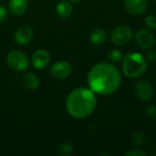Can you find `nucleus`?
<instances>
[{
  "mask_svg": "<svg viewBox=\"0 0 156 156\" xmlns=\"http://www.w3.org/2000/svg\"><path fill=\"white\" fill-rule=\"evenodd\" d=\"M6 62L11 69L16 71H25L28 67V58L19 50H12L7 54Z\"/></svg>",
  "mask_w": 156,
  "mask_h": 156,
  "instance_id": "4",
  "label": "nucleus"
},
{
  "mask_svg": "<svg viewBox=\"0 0 156 156\" xmlns=\"http://www.w3.org/2000/svg\"><path fill=\"white\" fill-rule=\"evenodd\" d=\"M133 35V34L131 27L125 25H121L112 30L111 40L116 46H124L132 40Z\"/></svg>",
  "mask_w": 156,
  "mask_h": 156,
  "instance_id": "5",
  "label": "nucleus"
},
{
  "mask_svg": "<svg viewBox=\"0 0 156 156\" xmlns=\"http://www.w3.org/2000/svg\"><path fill=\"white\" fill-rule=\"evenodd\" d=\"M69 2L71 4H73V5H77V4H79L80 2V0H69Z\"/></svg>",
  "mask_w": 156,
  "mask_h": 156,
  "instance_id": "24",
  "label": "nucleus"
},
{
  "mask_svg": "<svg viewBox=\"0 0 156 156\" xmlns=\"http://www.w3.org/2000/svg\"><path fill=\"white\" fill-rule=\"evenodd\" d=\"M27 7V0H9L8 8L14 16H22L26 12Z\"/></svg>",
  "mask_w": 156,
  "mask_h": 156,
  "instance_id": "12",
  "label": "nucleus"
},
{
  "mask_svg": "<svg viewBox=\"0 0 156 156\" xmlns=\"http://www.w3.org/2000/svg\"><path fill=\"white\" fill-rule=\"evenodd\" d=\"M97 98L95 92L90 88H77L66 99V110L75 119H85L95 110Z\"/></svg>",
  "mask_w": 156,
  "mask_h": 156,
  "instance_id": "2",
  "label": "nucleus"
},
{
  "mask_svg": "<svg viewBox=\"0 0 156 156\" xmlns=\"http://www.w3.org/2000/svg\"><path fill=\"white\" fill-rule=\"evenodd\" d=\"M106 37H107V36H106L105 31L103 29L97 28L91 32V34L90 36V40L93 46L100 47L106 41Z\"/></svg>",
  "mask_w": 156,
  "mask_h": 156,
  "instance_id": "15",
  "label": "nucleus"
},
{
  "mask_svg": "<svg viewBox=\"0 0 156 156\" xmlns=\"http://www.w3.org/2000/svg\"><path fill=\"white\" fill-rule=\"evenodd\" d=\"M71 73L72 66L65 60H60L54 63L50 69V75L56 80L67 79Z\"/></svg>",
  "mask_w": 156,
  "mask_h": 156,
  "instance_id": "6",
  "label": "nucleus"
},
{
  "mask_svg": "<svg viewBox=\"0 0 156 156\" xmlns=\"http://www.w3.org/2000/svg\"><path fill=\"white\" fill-rule=\"evenodd\" d=\"M135 39L138 46L143 49H149L154 44V37L153 34L146 29H139L135 34Z\"/></svg>",
  "mask_w": 156,
  "mask_h": 156,
  "instance_id": "7",
  "label": "nucleus"
},
{
  "mask_svg": "<svg viewBox=\"0 0 156 156\" xmlns=\"http://www.w3.org/2000/svg\"><path fill=\"white\" fill-rule=\"evenodd\" d=\"M135 93L139 100L143 101H147L151 100L153 96V88L148 80H142L137 82L135 86Z\"/></svg>",
  "mask_w": 156,
  "mask_h": 156,
  "instance_id": "9",
  "label": "nucleus"
},
{
  "mask_svg": "<svg viewBox=\"0 0 156 156\" xmlns=\"http://www.w3.org/2000/svg\"><path fill=\"white\" fill-rule=\"evenodd\" d=\"M87 81L90 89L95 93L110 95L120 88L122 77L115 66L111 63L101 62L90 69Z\"/></svg>",
  "mask_w": 156,
  "mask_h": 156,
  "instance_id": "1",
  "label": "nucleus"
},
{
  "mask_svg": "<svg viewBox=\"0 0 156 156\" xmlns=\"http://www.w3.org/2000/svg\"><path fill=\"white\" fill-rule=\"evenodd\" d=\"M56 13L61 18H68L73 13V6L70 2L61 1L56 5Z\"/></svg>",
  "mask_w": 156,
  "mask_h": 156,
  "instance_id": "13",
  "label": "nucleus"
},
{
  "mask_svg": "<svg viewBox=\"0 0 156 156\" xmlns=\"http://www.w3.org/2000/svg\"><path fill=\"white\" fill-rule=\"evenodd\" d=\"M147 59L151 62H154L155 61L156 59V54L154 51H149L147 53Z\"/></svg>",
  "mask_w": 156,
  "mask_h": 156,
  "instance_id": "23",
  "label": "nucleus"
},
{
  "mask_svg": "<svg viewBox=\"0 0 156 156\" xmlns=\"http://www.w3.org/2000/svg\"><path fill=\"white\" fill-rule=\"evenodd\" d=\"M22 82L27 89L33 90H36L38 88V86L40 84V80L36 74L29 72L23 76Z\"/></svg>",
  "mask_w": 156,
  "mask_h": 156,
  "instance_id": "14",
  "label": "nucleus"
},
{
  "mask_svg": "<svg viewBox=\"0 0 156 156\" xmlns=\"http://www.w3.org/2000/svg\"><path fill=\"white\" fill-rule=\"evenodd\" d=\"M125 8L132 15H142L148 6L147 0H125Z\"/></svg>",
  "mask_w": 156,
  "mask_h": 156,
  "instance_id": "10",
  "label": "nucleus"
},
{
  "mask_svg": "<svg viewBox=\"0 0 156 156\" xmlns=\"http://www.w3.org/2000/svg\"><path fill=\"white\" fill-rule=\"evenodd\" d=\"M33 34L34 32L30 26H21L16 30L14 34V39L19 45H27L31 41Z\"/></svg>",
  "mask_w": 156,
  "mask_h": 156,
  "instance_id": "8",
  "label": "nucleus"
},
{
  "mask_svg": "<svg viewBox=\"0 0 156 156\" xmlns=\"http://www.w3.org/2000/svg\"><path fill=\"white\" fill-rule=\"evenodd\" d=\"M50 60V56L47 50L44 49H38L35 51L32 55V62L33 66L37 69H44Z\"/></svg>",
  "mask_w": 156,
  "mask_h": 156,
  "instance_id": "11",
  "label": "nucleus"
},
{
  "mask_svg": "<svg viewBox=\"0 0 156 156\" xmlns=\"http://www.w3.org/2000/svg\"><path fill=\"white\" fill-rule=\"evenodd\" d=\"M132 141L133 143L137 145V146H142L145 144L146 142V137L145 135L143 133H140V132H136L133 134V137H132Z\"/></svg>",
  "mask_w": 156,
  "mask_h": 156,
  "instance_id": "18",
  "label": "nucleus"
},
{
  "mask_svg": "<svg viewBox=\"0 0 156 156\" xmlns=\"http://www.w3.org/2000/svg\"><path fill=\"white\" fill-rule=\"evenodd\" d=\"M147 154L141 150H132L125 154V156H146Z\"/></svg>",
  "mask_w": 156,
  "mask_h": 156,
  "instance_id": "22",
  "label": "nucleus"
},
{
  "mask_svg": "<svg viewBox=\"0 0 156 156\" xmlns=\"http://www.w3.org/2000/svg\"><path fill=\"white\" fill-rule=\"evenodd\" d=\"M145 25L147 27L151 29H155L156 28V16L154 15H150L146 16L145 18Z\"/></svg>",
  "mask_w": 156,
  "mask_h": 156,
  "instance_id": "19",
  "label": "nucleus"
},
{
  "mask_svg": "<svg viewBox=\"0 0 156 156\" xmlns=\"http://www.w3.org/2000/svg\"><path fill=\"white\" fill-rule=\"evenodd\" d=\"M27 1H30V0H27Z\"/></svg>",
  "mask_w": 156,
  "mask_h": 156,
  "instance_id": "25",
  "label": "nucleus"
},
{
  "mask_svg": "<svg viewBox=\"0 0 156 156\" xmlns=\"http://www.w3.org/2000/svg\"><path fill=\"white\" fill-rule=\"evenodd\" d=\"M7 17V12H6V8L0 5V24H3Z\"/></svg>",
  "mask_w": 156,
  "mask_h": 156,
  "instance_id": "21",
  "label": "nucleus"
},
{
  "mask_svg": "<svg viewBox=\"0 0 156 156\" xmlns=\"http://www.w3.org/2000/svg\"><path fill=\"white\" fill-rule=\"evenodd\" d=\"M73 150L72 147L68 143H63L58 145L57 148V154L60 156H69L72 154Z\"/></svg>",
  "mask_w": 156,
  "mask_h": 156,
  "instance_id": "16",
  "label": "nucleus"
},
{
  "mask_svg": "<svg viewBox=\"0 0 156 156\" xmlns=\"http://www.w3.org/2000/svg\"><path fill=\"white\" fill-rule=\"evenodd\" d=\"M108 58L113 63H119V62H121L123 59L122 53L120 50H118V49H112V50H111L109 52V54H108Z\"/></svg>",
  "mask_w": 156,
  "mask_h": 156,
  "instance_id": "17",
  "label": "nucleus"
},
{
  "mask_svg": "<svg viewBox=\"0 0 156 156\" xmlns=\"http://www.w3.org/2000/svg\"><path fill=\"white\" fill-rule=\"evenodd\" d=\"M122 72L131 79H135L143 75L147 69L146 58L139 52H131L123 57Z\"/></svg>",
  "mask_w": 156,
  "mask_h": 156,
  "instance_id": "3",
  "label": "nucleus"
},
{
  "mask_svg": "<svg viewBox=\"0 0 156 156\" xmlns=\"http://www.w3.org/2000/svg\"><path fill=\"white\" fill-rule=\"evenodd\" d=\"M145 113L147 115L148 118L150 119H154L156 117V107L154 105L148 106L145 110Z\"/></svg>",
  "mask_w": 156,
  "mask_h": 156,
  "instance_id": "20",
  "label": "nucleus"
}]
</instances>
